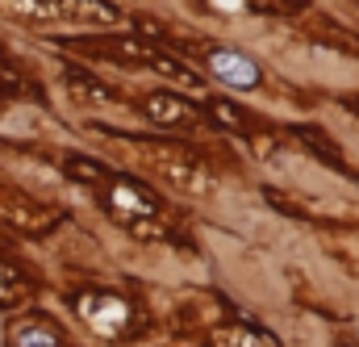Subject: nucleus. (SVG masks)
<instances>
[{
  "label": "nucleus",
  "mask_w": 359,
  "mask_h": 347,
  "mask_svg": "<svg viewBox=\"0 0 359 347\" xmlns=\"http://www.w3.org/2000/svg\"><path fill=\"white\" fill-rule=\"evenodd\" d=\"M0 8L34 30L42 25H113L121 13L109 0H0Z\"/></svg>",
  "instance_id": "f257e3e1"
},
{
  "label": "nucleus",
  "mask_w": 359,
  "mask_h": 347,
  "mask_svg": "<svg viewBox=\"0 0 359 347\" xmlns=\"http://www.w3.org/2000/svg\"><path fill=\"white\" fill-rule=\"evenodd\" d=\"M209 347H280L271 335L251 331V327H222L209 335Z\"/></svg>",
  "instance_id": "0eeeda50"
},
{
  "label": "nucleus",
  "mask_w": 359,
  "mask_h": 347,
  "mask_svg": "<svg viewBox=\"0 0 359 347\" xmlns=\"http://www.w3.org/2000/svg\"><path fill=\"white\" fill-rule=\"evenodd\" d=\"M142 113H147L155 126H192V122H196V109H192L188 100L172 96V92H155V96H147Z\"/></svg>",
  "instance_id": "423d86ee"
},
{
  "label": "nucleus",
  "mask_w": 359,
  "mask_h": 347,
  "mask_svg": "<svg viewBox=\"0 0 359 347\" xmlns=\"http://www.w3.org/2000/svg\"><path fill=\"white\" fill-rule=\"evenodd\" d=\"M0 76H8V72H4V55H0Z\"/></svg>",
  "instance_id": "9b49d317"
},
{
  "label": "nucleus",
  "mask_w": 359,
  "mask_h": 347,
  "mask_svg": "<svg viewBox=\"0 0 359 347\" xmlns=\"http://www.w3.org/2000/svg\"><path fill=\"white\" fill-rule=\"evenodd\" d=\"M13 289H17V272H13L8 263H0V301H8Z\"/></svg>",
  "instance_id": "1a4fd4ad"
},
{
  "label": "nucleus",
  "mask_w": 359,
  "mask_h": 347,
  "mask_svg": "<svg viewBox=\"0 0 359 347\" xmlns=\"http://www.w3.org/2000/svg\"><path fill=\"white\" fill-rule=\"evenodd\" d=\"M213 8H222V13H238V8H247L251 0H209Z\"/></svg>",
  "instance_id": "9d476101"
},
{
  "label": "nucleus",
  "mask_w": 359,
  "mask_h": 347,
  "mask_svg": "<svg viewBox=\"0 0 359 347\" xmlns=\"http://www.w3.org/2000/svg\"><path fill=\"white\" fill-rule=\"evenodd\" d=\"M8 347H63V335L55 331L50 318L25 314V318L8 322Z\"/></svg>",
  "instance_id": "39448f33"
},
{
  "label": "nucleus",
  "mask_w": 359,
  "mask_h": 347,
  "mask_svg": "<svg viewBox=\"0 0 359 347\" xmlns=\"http://www.w3.org/2000/svg\"><path fill=\"white\" fill-rule=\"evenodd\" d=\"M209 113H213V117H222V122H226L230 130H247V117H243L238 109H230V105H222V100H213V105H209Z\"/></svg>",
  "instance_id": "6e6552de"
},
{
  "label": "nucleus",
  "mask_w": 359,
  "mask_h": 347,
  "mask_svg": "<svg viewBox=\"0 0 359 347\" xmlns=\"http://www.w3.org/2000/svg\"><path fill=\"white\" fill-rule=\"evenodd\" d=\"M76 314L84 318V327H92L104 339H117L130 327V301L117 293H80L76 297Z\"/></svg>",
  "instance_id": "f03ea898"
},
{
  "label": "nucleus",
  "mask_w": 359,
  "mask_h": 347,
  "mask_svg": "<svg viewBox=\"0 0 359 347\" xmlns=\"http://www.w3.org/2000/svg\"><path fill=\"white\" fill-rule=\"evenodd\" d=\"M355 109H359V105H355Z\"/></svg>",
  "instance_id": "f8f14e48"
},
{
  "label": "nucleus",
  "mask_w": 359,
  "mask_h": 347,
  "mask_svg": "<svg viewBox=\"0 0 359 347\" xmlns=\"http://www.w3.org/2000/svg\"><path fill=\"white\" fill-rule=\"evenodd\" d=\"M109 209L121 218V222H147L159 214V201L130 176H113L109 180Z\"/></svg>",
  "instance_id": "20e7f679"
},
{
  "label": "nucleus",
  "mask_w": 359,
  "mask_h": 347,
  "mask_svg": "<svg viewBox=\"0 0 359 347\" xmlns=\"http://www.w3.org/2000/svg\"><path fill=\"white\" fill-rule=\"evenodd\" d=\"M209 72H213L217 84L238 88V92H251V88L264 84L259 63H255L247 51H234V46H213V51H209Z\"/></svg>",
  "instance_id": "7ed1b4c3"
}]
</instances>
